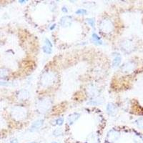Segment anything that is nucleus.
<instances>
[{"mask_svg": "<svg viewBox=\"0 0 143 143\" xmlns=\"http://www.w3.org/2000/svg\"><path fill=\"white\" fill-rule=\"evenodd\" d=\"M42 50L43 52H45V54H49L52 53V49L49 47H48L47 45H45L43 47H42Z\"/></svg>", "mask_w": 143, "mask_h": 143, "instance_id": "obj_19", "label": "nucleus"}, {"mask_svg": "<svg viewBox=\"0 0 143 143\" xmlns=\"http://www.w3.org/2000/svg\"><path fill=\"white\" fill-rule=\"evenodd\" d=\"M52 143H57V142H52Z\"/></svg>", "mask_w": 143, "mask_h": 143, "instance_id": "obj_30", "label": "nucleus"}, {"mask_svg": "<svg viewBox=\"0 0 143 143\" xmlns=\"http://www.w3.org/2000/svg\"><path fill=\"white\" fill-rule=\"evenodd\" d=\"M55 27H56V24H52V27H49V30H53L55 28Z\"/></svg>", "mask_w": 143, "mask_h": 143, "instance_id": "obj_26", "label": "nucleus"}, {"mask_svg": "<svg viewBox=\"0 0 143 143\" xmlns=\"http://www.w3.org/2000/svg\"><path fill=\"white\" fill-rule=\"evenodd\" d=\"M135 67V65L132 62H128L125 63V65H123L122 67V71L124 73H129L131 72L132 71L134 70Z\"/></svg>", "mask_w": 143, "mask_h": 143, "instance_id": "obj_9", "label": "nucleus"}, {"mask_svg": "<svg viewBox=\"0 0 143 143\" xmlns=\"http://www.w3.org/2000/svg\"><path fill=\"white\" fill-rule=\"evenodd\" d=\"M87 23L92 27H95V19L93 18H88V19H87Z\"/></svg>", "mask_w": 143, "mask_h": 143, "instance_id": "obj_21", "label": "nucleus"}, {"mask_svg": "<svg viewBox=\"0 0 143 143\" xmlns=\"http://www.w3.org/2000/svg\"><path fill=\"white\" fill-rule=\"evenodd\" d=\"M134 143H143V140H142V139H141V140L137 139V140H134Z\"/></svg>", "mask_w": 143, "mask_h": 143, "instance_id": "obj_25", "label": "nucleus"}, {"mask_svg": "<svg viewBox=\"0 0 143 143\" xmlns=\"http://www.w3.org/2000/svg\"><path fill=\"white\" fill-rule=\"evenodd\" d=\"M103 103V100L101 98H98V97H95V98L92 99L89 102L88 104H92V105H97V104H101Z\"/></svg>", "mask_w": 143, "mask_h": 143, "instance_id": "obj_15", "label": "nucleus"}, {"mask_svg": "<svg viewBox=\"0 0 143 143\" xmlns=\"http://www.w3.org/2000/svg\"><path fill=\"white\" fill-rule=\"evenodd\" d=\"M80 115L79 113H77V112H75V113H72L71 115H69L68 117H67V122L68 123V125H73L80 118Z\"/></svg>", "mask_w": 143, "mask_h": 143, "instance_id": "obj_11", "label": "nucleus"}, {"mask_svg": "<svg viewBox=\"0 0 143 143\" xmlns=\"http://www.w3.org/2000/svg\"><path fill=\"white\" fill-rule=\"evenodd\" d=\"M11 143H18L17 140H13L11 141Z\"/></svg>", "mask_w": 143, "mask_h": 143, "instance_id": "obj_27", "label": "nucleus"}, {"mask_svg": "<svg viewBox=\"0 0 143 143\" xmlns=\"http://www.w3.org/2000/svg\"><path fill=\"white\" fill-rule=\"evenodd\" d=\"M29 143H36L35 142H29Z\"/></svg>", "mask_w": 143, "mask_h": 143, "instance_id": "obj_29", "label": "nucleus"}, {"mask_svg": "<svg viewBox=\"0 0 143 143\" xmlns=\"http://www.w3.org/2000/svg\"><path fill=\"white\" fill-rule=\"evenodd\" d=\"M114 60L112 61V66L114 67H117L119 66V65L121 64V62H122V57L120 56V54L119 53H113Z\"/></svg>", "mask_w": 143, "mask_h": 143, "instance_id": "obj_13", "label": "nucleus"}, {"mask_svg": "<svg viewBox=\"0 0 143 143\" xmlns=\"http://www.w3.org/2000/svg\"><path fill=\"white\" fill-rule=\"evenodd\" d=\"M106 110H107V112L111 116H115L118 112V108L117 107L116 105L112 102H110L108 103L106 107Z\"/></svg>", "mask_w": 143, "mask_h": 143, "instance_id": "obj_8", "label": "nucleus"}, {"mask_svg": "<svg viewBox=\"0 0 143 143\" xmlns=\"http://www.w3.org/2000/svg\"><path fill=\"white\" fill-rule=\"evenodd\" d=\"M134 123L137 125V127H139L141 130H143V117H140L139 119H136Z\"/></svg>", "mask_w": 143, "mask_h": 143, "instance_id": "obj_16", "label": "nucleus"}, {"mask_svg": "<svg viewBox=\"0 0 143 143\" xmlns=\"http://www.w3.org/2000/svg\"><path fill=\"white\" fill-rule=\"evenodd\" d=\"M45 44H46L45 45H47L48 47H49L51 48L52 47V44L49 39H45Z\"/></svg>", "mask_w": 143, "mask_h": 143, "instance_id": "obj_23", "label": "nucleus"}, {"mask_svg": "<svg viewBox=\"0 0 143 143\" xmlns=\"http://www.w3.org/2000/svg\"><path fill=\"white\" fill-rule=\"evenodd\" d=\"M55 125H59V126H61L64 123V118L63 117H60V118H57L55 121Z\"/></svg>", "mask_w": 143, "mask_h": 143, "instance_id": "obj_22", "label": "nucleus"}, {"mask_svg": "<svg viewBox=\"0 0 143 143\" xmlns=\"http://www.w3.org/2000/svg\"><path fill=\"white\" fill-rule=\"evenodd\" d=\"M63 133H64V132H63V130L62 129L57 128L53 132V135L54 136H55V137H59V136L62 135Z\"/></svg>", "mask_w": 143, "mask_h": 143, "instance_id": "obj_17", "label": "nucleus"}, {"mask_svg": "<svg viewBox=\"0 0 143 143\" xmlns=\"http://www.w3.org/2000/svg\"><path fill=\"white\" fill-rule=\"evenodd\" d=\"M120 137V133L116 130H111L108 132L106 137V140L107 142L110 143H113L116 142Z\"/></svg>", "mask_w": 143, "mask_h": 143, "instance_id": "obj_4", "label": "nucleus"}, {"mask_svg": "<svg viewBox=\"0 0 143 143\" xmlns=\"http://www.w3.org/2000/svg\"><path fill=\"white\" fill-rule=\"evenodd\" d=\"M44 125V120L43 119H37L35 122L32 123V125H31L30 131V132H35L37 131L38 130L42 127Z\"/></svg>", "mask_w": 143, "mask_h": 143, "instance_id": "obj_10", "label": "nucleus"}, {"mask_svg": "<svg viewBox=\"0 0 143 143\" xmlns=\"http://www.w3.org/2000/svg\"><path fill=\"white\" fill-rule=\"evenodd\" d=\"M62 12H64V13H67V12H68V9H67V8L65 7V6H63L62 8Z\"/></svg>", "mask_w": 143, "mask_h": 143, "instance_id": "obj_24", "label": "nucleus"}, {"mask_svg": "<svg viewBox=\"0 0 143 143\" xmlns=\"http://www.w3.org/2000/svg\"><path fill=\"white\" fill-rule=\"evenodd\" d=\"M73 22V18L71 16H64L61 18L60 19V25L62 27H70L72 24Z\"/></svg>", "mask_w": 143, "mask_h": 143, "instance_id": "obj_7", "label": "nucleus"}, {"mask_svg": "<svg viewBox=\"0 0 143 143\" xmlns=\"http://www.w3.org/2000/svg\"><path fill=\"white\" fill-rule=\"evenodd\" d=\"M92 37V41L95 42V44H97V45H102V42L101 38L96 33H93Z\"/></svg>", "mask_w": 143, "mask_h": 143, "instance_id": "obj_14", "label": "nucleus"}, {"mask_svg": "<svg viewBox=\"0 0 143 143\" xmlns=\"http://www.w3.org/2000/svg\"><path fill=\"white\" fill-rule=\"evenodd\" d=\"M30 97V93L27 89H22L18 93V98L22 101L26 100Z\"/></svg>", "mask_w": 143, "mask_h": 143, "instance_id": "obj_12", "label": "nucleus"}, {"mask_svg": "<svg viewBox=\"0 0 143 143\" xmlns=\"http://www.w3.org/2000/svg\"><path fill=\"white\" fill-rule=\"evenodd\" d=\"M99 29L102 32L105 34H110L113 31V23L109 19H103L100 22Z\"/></svg>", "mask_w": 143, "mask_h": 143, "instance_id": "obj_3", "label": "nucleus"}, {"mask_svg": "<svg viewBox=\"0 0 143 143\" xmlns=\"http://www.w3.org/2000/svg\"><path fill=\"white\" fill-rule=\"evenodd\" d=\"M121 48H122V50L125 52L127 53H130L132 51L134 50V44L130 41V40H125L122 42L121 44Z\"/></svg>", "mask_w": 143, "mask_h": 143, "instance_id": "obj_6", "label": "nucleus"}, {"mask_svg": "<svg viewBox=\"0 0 143 143\" xmlns=\"http://www.w3.org/2000/svg\"><path fill=\"white\" fill-rule=\"evenodd\" d=\"M52 106V101L49 98H42L39 99L37 104V109L39 113L44 114L50 110Z\"/></svg>", "mask_w": 143, "mask_h": 143, "instance_id": "obj_1", "label": "nucleus"}, {"mask_svg": "<svg viewBox=\"0 0 143 143\" xmlns=\"http://www.w3.org/2000/svg\"><path fill=\"white\" fill-rule=\"evenodd\" d=\"M19 3H24V2H27V1H19Z\"/></svg>", "mask_w": 143, "mask_h": 143, "instance_id": "obj_28", "label": "nucleus"}, {"mask_svg": "<svg viewBox=\"0 0 143 143\" xmlns=\"http://www.w3.org/2000/svg\"><path fill=\"white\" fill-rule=\"evenodd\" d=\"M55 80V76L52 72H47L43 75L41 78V84L42 87H47L53 84Z\"/></svg>", "mask_w": 143, "mask_h": 143, "instance_id": "obj_2", "label": "nucleus"}, {"mask_svg": "<svg viewBox=\"0 0 143 143\" xmlns=\"http://www.w3.org/2000/svg\"><path fill=\"white\" fill-rule=\"evenodd\" d=\"M88 143H98V139L96 137L95 135H92L89 137V139L87 140Z\"/></svg>", "mask_w": 143, "mask_h": 143, "instance_id": "obj_18", "label": "nucleus"}, {"mask_svg": "<svg viewBox=\"0 0 143 143\" xmlns=\"http://www.w3.org/2000/svg\"><path fill=\"white\" fill-rule=\"evenodd\" d=\"M76 15H87V11L85 9H79L76 11Z\"/></svg>", "mask_w": 143, "mask_h": 143, "instance_id": "obj_20", "label": "nucleus"}, {"mask_svg": "<svg viewBox=\"0 0 143 143\" xmlns=\"http://www.w3.org/2000/svg\"><path fill=\"white\" fill-rule=\"evenodd\" d=\"M14 112H15V118L19 120L25 119L27 116V110L23 107H17Z\"/></svg>", "mask_w": 143, "mask_h": 143, "instance_id": "obj_5", "label": "nucleus"}]
</instances>
